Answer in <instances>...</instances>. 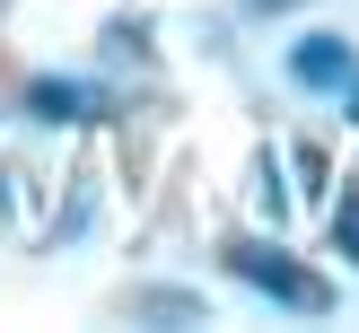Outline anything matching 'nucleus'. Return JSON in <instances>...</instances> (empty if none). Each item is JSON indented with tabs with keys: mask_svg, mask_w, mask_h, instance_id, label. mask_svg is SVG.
Returning a JSON list of instances; mask_svg holds the SVG:
<instances>
[{
	"mask_svg": "<svg viewBox=\"0 0 359 333\" xmlns=\"http://www.w3.org/2000/svg\"><path fill=\"white\" fill-rule=\"evenodd\" d=\"M219 272L245 280L255 298H272V307H290V315H333V307H342V290H333L316 263H298L290 245H272V237H228L219 245Z\"/></svg>",
	"mask_w": 359,
	"mask_h": 333,
	"instance_id": "obj_1",
	"label": "nucleus"
},
{
	"mask_svg": "<svg viewBox=\"0 0 359 333\" xmlns=\"http://www.w3.org/2000/svg\"><path fill=\"white\" fill-rule=\"evenodd\" d=\"M333 245H342V254L359 263V184L342 193V202H333Z\"/></svg>",
	"mask_w": 359,
	"mask_h": 333,
	"instance_id": "obj_4",
	"label": "nucleus"
},
{
	"mask_svg": "<svg viewBox=\"0 0 359 333\" xmlns=\"http://www.w3.org/2000/svg\"><path fill=\"white\" fill-rule=\"evenodd\" d=\"M290 79H298V88H316V97H342V88L359 79V62H351V35H333V27L298 35V44H290Z\"/></svg>",
	"mask_w": 359,
	"mask_h": 333,
	"instance_id": "obj_2",
	"label": "nucleus"
},
{
	"mask_svg": "<svg viewBox=\"0 0 359 333\" xmlns=\"http://www.w3.org/2000/svg\"><path fill=\"white\" fill-rule=\"evenodd\" d=\"M27 114L35 123H97V88L88 79H62V70H44V79H27Z\"/></svg>",
	"mask_w": 359,
	"mask_h": 333,
	"instance_id": "obj_3",
	"label": "nucleus"
},
{
	"mask_svg": "<svg viewBox=\"0 0 359 333\" xmlns=\"http://www.w3.org/2000/svg\"><path fill=\"white\" fill-rule=\"evenodd\" d=\"M342 105H351V123H359V79H351V88H342Z\"/></svg>",
	"mask_w": 359,
	"mask_h": 333,
	"instance_id": "obj_6",
	"label": "nucleus"
},
{
	"mask_svg": "<svg viewBox=\"0 0 359 333\" xmlns=\"http://www.w3.org/2000/svg\"><path fill=\"white\" fill-rule=\"evenodd\" d=\"M245 9H255V18H280V9H298V0H245Z\"/></svg>",
	"mask_w": 359,
	"mask_h": 333,
	"instance_id": "obj_5",
	"label": "nucleus"
}]
</instances>
